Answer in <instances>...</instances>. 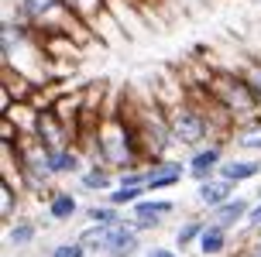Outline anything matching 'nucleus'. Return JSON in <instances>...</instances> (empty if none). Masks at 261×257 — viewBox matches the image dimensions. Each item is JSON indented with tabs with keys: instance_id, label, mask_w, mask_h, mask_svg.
<instances>
[{
	"instance_id": "18",
	"label": "nucleus",
	"mask_w": 261,
	"mask_h": 257,
	"mask_svg": "<svg viewBox=\"0 0 261 257\" xmlns=\"http://www.w3.org/2000/svg\"><path fill=\"white\" fill-rule=\"evenodd\" d=\"M241 144H261V134H248V137H241Z\"/></svg>"
},
{
	"instance_id": "23",
	"label": "nucleus",
	"mask_w": 261,
	"mask_h": 257,
	"mask_svg": "<svg viewBox=\"0 0 261 257\" xmlns=\"http://www.w3.org/2000/svg\"><path fill=\"white\" fill-rule=\"evenodd\" d=\"M254 257H261V250H258V254H254Z\"/></svg>"
},
{
	"instance_id": "21",
	"label": "nucleus",
	"mask_w": 261,
	"mask_h": 257,
	"mask_svg": "<svg viewBox=\"0 0 261 257\" xmlns=\"http://www.w3.org/2000/svg\"><path fill=\"white\" fill-rule=\"evenodd\" d=\"M151 257H172V254H169V250H155Z\"/></svg>"
},
{
	"instance_id": "19",
	"label": "nucleus",
	"mask_w": 261,
	"mask_h": 257,
	"mask_svg": "<svg viewBox=\"0 0 261 257\" xmlns=\"http://www.w3.org/2000/svg\"><path fill=\"white\" fill-rule=\"evenodd\" d=\"M0 209H4V213H11V192H7V189H4V203H0Z\"/></svg>"
},
{
	"instance_id": "9",
	"label": "nucleus",
	"mask_w": 261,
	"mask_h": 257,
	"mask_svg": "<svg viewBox=\"0 0 261 257\" xmlns=\"http://www.w3.org/2000/svg\"><path fill=\"white\" fill-rule=\"evenodd\" d=\"M241 213H244V203H241V199H237V203H223L220 213H217V219H220V223H234Z\"/></svg>"
},
{
	"instance_id": "16",
	"label": "nucleus",
	"mask_w": 261,
	"mask_h": 257,
	"mask_svg": "<svg viewBox=\"0 0 261 257\" xmlns=\"http://www.w3.org/2000/svg\"><path fill=\"white\" fill-rule=\"evenodd\" d=\"M196 230H199V226H196V223H193V226H186V230L179 233V244H186V240H189V237H196Z\"/></svg>"
},
{
	"instance_id": "13",
	"label": "nucleus",
	"mask_w": 261,
	"mask_h": 257,
	"mask_svg": "<svg viewBox=\"0 0 261 257\" xmlns=\"http://www.w3.org/2000/svg\"><path fill=\"white\" fill-rule=\"evenodd\" d=\"M11 240H14V244H28V240H31V226H28V223H24V226H17V230L11 233Z\"/></svg>"
},
{
	"instance_id": "1",
	"label": "nucleus",
	"mask_w": 261,
	"mask_h": 257,
	"mask_svg": "<svg viewBox=\"0 0 261 257\" xmlns=\"http://www.w3.org/2000/svg\"><path fill=\"white\" fill-rule=\"evenodd\" d=\"M86 247H110V250H130L134 247V226L127 223H110L100 230H86L83 233Z\"/></svg>"
},
{
	"instance_id": "8",
	"label": "nucleus",
	"mask_w": 261,
	"mask_h": 257,
	"mask_svg": "<svg viewBox=\"0 0 261 257\" xmlns=\"http://www.w3.org/2000/svg\"><path fill=\"white\" fill-rule=\"evenodd\" d=\"M220 247H223V233H220V226H213V230L203 233V250H206V254H217Z\"/></svg>"
},
{
	"instance_id": "14",
	"label": "nucleus",
	"mask_w": 261,
	"mask_h": 257,
	"mask_svg": "<svg viewBox=\"0 0 261 257\" xmlns=\"http://www.w3.org/2000/svg\"><path fill=\"white\" fill-rule=\"evenodd\" d=\"M55 257H83V247H59Z\"/></svg>"
},
{
	"instance_id": "7",
	"label": "nucleus",
	"mask_w": 261,
	"mask_h": 257,
	"mask_svg": "<svg viewBox=\"0 0 261 257\" xmlns=\"http://www.w3.org/2000/svg\"><path fill=\"white\" fill-rule=\"evenodd\" d=\"M217 158H220L217 151H203V154H196V161H193V172H196V175H206L210 168L217 165Z\"/></svg>"
},
{
	"instance_id": "12",
	"label": "nucleus",
	"mask_w": 261,
	"mask_h": 257,
	"mask_svg": "<svg viewBox=\"0 0 261 257\" xmlns=\"http://www.w3.org/2000/svg\"><path fill=\"white\" fill-rule=\"evenodd\" d=\"M52 4H55V0H28V14H31V17H38V14H45Z\"/></svg>"
},
{
	"instance_id": "3",
	"label": "nucleus",
	"mask_w": 261,
	"mask_h": 257,
	"mask_svg": "<svg viewBox=\"0 0 261 257\" xmlns=\"http://www.w3.org/2000/svg\"><path fill=\"white\" fill-rule=\"evenodd\" d=\"M199 195H203V199H206V203H223V199H227V195H230V182H210V185H203V189H199Z\"/></svg>"
},
{
	"instance_id": "5",
	"label": "nucleus",
	"mask_w": 261,
	"mask_h": 257,
	"mask_svg": "<svg viewBox=\"0 0 261 257\" xmlns=\"http://www.w3.org/2000/svg\"><path fill=\"white\" fill-rule=\"evenodd\" d=\"M169 209H172L169 203H141V206H138V213H141V219H144V223H151L155 216L169 213Z\"/></svg>"
},
{
	"instance_id": "22",
	"label": "nucleus",
	"mask_w": 261,
	"mask_h": 257,
	"mask_svg": "<svg viewBox=\"0 0 261 257\" xmlns=\"http://www.w3.org/2000/svg\"><path fill=\"white\" fill-rule=\"evenodd\" d=\"M254 86H258V93H261V72H254Z\"/></svg>"
},
{
	"instance_id": "11",
	"label": "nucleus",
	"mask_w": 261,
	"mask_h": 257,
	"mask_svg": "<svg viewBox=\"0 0 261 257\" xmlns=\"http://www.w3.org/2000/svg\"><path fill=\"white\" fill-rule=\"evenodd\" d=\"M48 168L52 172H69V168H76V158L72 154H55L52 161H48Z\"/></svg>"
},
{
	"instance_id": "10",
	"label": "nucleus",
	"mask_w": 261,
	"mask_h": 257,
	"mask_svg": "<svg viewBox=\"0 0 261 257\" xmlns=\"http://www.w3.org/2000/svg\"><path fill=\"white\" fill-rule=\"evenodd\" d=\"M52 213H55L59 219L72 216V213H76V203H72V195H59V199L52 203Z\"/></svg>"
},
{
	"instance_id": "4",
	"label": "nucleus",
	"mask_w": 261,
	"mask_h": 257,
	"mask_svg": "<svg viewBox=\"0 0 261 257\" xmlns=\"http://www.w3.org/2000/svg\"><path fill=\"white\" fill-rule=\"evenodd\" d=\"M179 179V165H169V168H158L148 175V185L151 189H162V185H172V182Z\"/></svg>"
},
{
	"instance_id": "6",
	"label": "nucleus",
	"mask_w": 261,
	"mask_h": 257,
	"mask_svg": "<svg viewBox=\"0 0 261 257\" xmlns=\"http://www.w3.org/2000/svg\"><path fill=\"white\" fill-rule=\"evenodd\" d=\"M254 172H258V165H237V161H230V165H223V179H248Z\"/></svg>"
},
{
	"instance_id": "15",
	"label": "nucleus",
	"mask_w": 261,
	"mask_h": 257,
	"mask_svg": "<svg viewBox=\"0 0 261 257\" xmlns=\"http://www.w3.org/2000/svg\"><path fill=\"white\" fill-rule=\"evenodd\" d=\"M86 185H90V189H100V185H107V179L100 172H93V175H86Z\"/></svg>"
},
{
	"instance_id": "2",
	"label": "nucleus",
	"mask_w": 261,
	"mask_h": 257,
	"mask_svg": "<svg viewBox=\"0 0 261 257\" xmlns=\"http://www.w3.org/2000/svg\"><path fill=\"white\" fill-rule=\"evenodd\" d=\"M172 130H175V137L182 144H196L199 137H203V120L193 113H179L175 117V124H172Z\"/></svg>"
},
{
	"instance_id": "20",
	"label": "nucleus",
	"mask_w": 261,
	"mask_h": 257,
	"mask_svg": "<svg viewBox=\"0 0 261 257\" xmlns=\"http://www.w3.org/2000/svg\"><path fill=\"white\" fill-rule=\"evenodd\" d=\"M251 219H254V223H261V206L254 209V213H251Z\"/></svg>"
},
{
	"instance_id": "17",
	"label": "nucleus",
	"mask_w": 261,
	"mask_h": 257,
	"mask_svg": "<svg viewBox=\"0 0 261 257\" xmlns=\"http://www.w3.org/2000/svg\"><path fill=\"white\" fill-rule=\"evenodd\" d=\"M90 216H93V219H103V223H110V219H114V216H110V213H107V209H93Z\"/></svg>"
}]
</instances>
